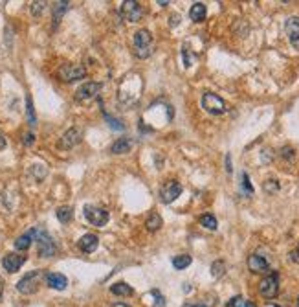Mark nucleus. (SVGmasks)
<instances>
[{"instance_id":"f257e3e1","label":"nucleus","mask_w":299,"mask_h":307,"mask_svg":"<svg viewBox=\"0 0 299 307\" xmlns=\"http://www.w3.org/2000/svg\"><path fill=\"white\" fill-rule=\"evenodd\" d=\"M134 54L142 59L152 54V35L147 30H138L134 33Z\"/></svg>"},{"instance_id":"f03ea898","label":"nucleus","mask_w":299,"mask_h":307,"mask_svg":"<svg viewBox=\"0 0 299 307\" xmlns=\"http://www.w3.org/2000/svg\"><path fill=\"white\" fill-rule=\"evenodd\" d=\"M202 107L206 112H210V114H224L226 112V103L224 100L220 98V96H217V94L213 92H206L202 96Z\"/></svg>"},{"instance_id":"7ed1b4c3","label":"nucleus","mask_w":299,"mask_h":307,"mask_svg":"<svg viewBox=\"0 0 299 307\" xmlns=\"http://www.w3.org/2000/svg\"><path fill=\"white\" fill-rule=\"evenodd\" d=\"M57 76H59L61 81H64V83H72V81H77V79H83V77L86 76V70L83 65H63L57 72Z\"/></svg>"},{"instance_id":"20e7f679","label":"nucleus","mask_w":299,"mask_h":307,"mask_svg":"<svg viewBox=\"0 0 299 307\" xmlns=\"http://www.w3.org/2000/svg\"><path fill=\"white\" fill-rule=\"evenodd\" d=\"M85 217L90 224L94 226H103V224L108 223L110 215L107 212L105 208H99V206H92V204H86L85 206Z\"/></svg>"},{"instance_id":"39448f33","label":"nucleus","mask_w":299,"mask_h":307,"mask_svg":"<svg viewBox=\"0 0 299 307\" xmlns=\"http://www.w3.org/2000/svg\"><path fill=\"white\" fill-rule=\"evenodd\" d=\"M259 292L264 298H276L279 292V276L277 272H270L268 276L262 278V282L259 284Z\"/></svg>"},{"instance_id":"423d86ee","label":"nucleus","mask_w":299,"mask_h":307,"mask_svg":"<svg viewBox=\"0 0 299 307\" xmlns=\"http://www.w3.org/2000/svg\"><path fill=\"white\" fill-rule=\"evenodd\" d=\"M37 250L41 258H52L53 254H55V250H57L53 239L44 230H41V228H37Z\"/></svg>"},{"instance_id":"0eeeda50","label":"nucleus","mask_w":299,"mask_h":307,"mask_svg":"<svg viewBox=\"0 0 299 307\" xmlns=\"http://www.w3.org/2000/svg\"><path fill=\"white\" fill-rule=\"evenodd\" d=\"M121 17L128 21V22H138L143 15V8L140 2H136V0H127V2H123L121 4Z\"/></svg>"},{"instance_id":"6e6552de","label":"nucleus","mask_w":299,"mask_h":307,"mask_svg":"<svg viewBox=\"0 0 299 307\" xmlns=\"http://www.w3.org/2000/svg\"><path fill=\"white\" fill-rule=\"evenodd\" d=\"M41 270H31L28 272L26 276L17 284V289L19 292H22V294H33V292L37 291V285H39V280H41Z\"/></svg>"},{"instance_id":"1a4fd4ad","label":"nucleus","mask_w":299,"mask_h":307,"mask_svg":"<svg viewBox=\"0 0 299 307\" xmlns=\"http://www.w3.org/2000/svg\"><path fill=\"white\" fill-rule=\"evenodd\" d=\"M180 193H182V186L176 180H167L162 186V190H160V197H162V202L169 204V202H172V200L178 197Z\"/></svg>"},{"instance_id":"9d476101","label":"nucleus","mask_w":299,"mask_h":307,"mask_svg":"<svg viewBox=\"0 0 299 307\" xmlns=\"http://www.w3.org/2000/svg\"><path fill=\"white\" fill-rule=\"evenodd\" d=\"M24 261H26V256H19V254H6L4 256V260H2V267L8 270V272H17V270L21 269L24 265Z\"/></svg>"},{"instance_id":"9b49d317","label":"nucleus","mask_w":299,"mask_h":307,"mask_svg":"<svg viewBox=\"0 0 299 307\" xmlns=\"http://www.w3.org/2000/svg\"><path fill=\"white\" fill-rule=\"evenodd\" d=\"M248 269L252 270L254 274H261V272H266V270L270 269V265L262 256H259V254H252V256L248 258Z\"/></svg>"},{"instance_id":"f8f14e48","label":"nucleus","mask_w":299,"mask_h":307,"mask_svg":"<svg viewBox=\"0 0 299 307\" xmlns=\"http://www.w3.org/2000/svg\"><path fill=\"white\" fill-rule=\"evenodd\" d=\"M99 88H101V85L99 83H85L83 87H79V90L75 92V98H77L79 101L92 100V98L99 92Z\"/></svg>"},{"instance_id":"ddd939ff","label":"nucleus","mask_w":299,"mask_h":307,"mask_svg":"<svg viewBox=\"0 0 299 307\" xmlns=\"http://www.w3.org/2000/svg\"><path fill=\"white\" fill-rule=\"evenodd\" d=\"M46 284H48V287L55 289V291H64L68 285V280L64 274H59V272H48V274H46Z\"/></svg>"},{"instance_id":"4468645a","label":"nucleus","mask_w":299,"mask_h":307,"mask_svg":"<svg viewBox=\"0 0 299 307\" xmlns=\"http://www.w3.org/2000/svg\"><path fill=\"white\" fill-rule=\"evenodd\" d=\"M79 140H81V132H79V129H70L63 134L59 146L63 147V149H70V147H74Z\"/></svg>"},{"instance_id":"2eb2a0df","label":"nucleus","mask_w":299,"mask_h":307,"mask_svg":"<svg viewBox=\"0 0 299 307\" xmlns=\"http://www.w3.org/2000/svg\"><path fill=\"white\" fill-rule=\"evenodd\" d=\"M284 30L292 43H299V17H290L284 24Z\"/></svg>"},{"instance_id":"dca6fc26","label":"nucleus","mask_w":299,"mask_h":307,"mask_svg":"<svg viewBox=\"0 0 299 307\" xmlns=\"http://www.w3.org/2000/svg\"><path fill=\"white\" fill-rule=\"evenodd\" d=\"M33 239H37V228L26 232V234H22L21 238H17L15 248L17 250H28V248L31 246V241H33Z\"/></svg>"},{"instance_id":"f3484780","label":"nucleus","mask_w":299,"mask_h":307,"mask_svg":"<svg viewBox=\"0 0 299 307\" xmlns=\"http://www.w3.org/2000/svg\"><path fill=\"white\" fill-rule=\"evenodd\" d=\"M99 245V239L94 234H85L81 239H79V248L83 252H94Z\"/></svg>"},{"instance_id":"a211bd4d","label":"nucleus","mask_w":299,"mask_h":307,"mask_svg":"<svg viewBox=\"0 0 299 307\" xmlns=\"http://www.w3.org/2000/svg\"><path fill=\"white\" fill-rule=\"evenodd\" d=\"M206 13H208L206 4H202V2H196V4L191 6L189 17H191V21H193V22H202L204 19H206Z\"/></svg>"},{"instance_id":"6ab92c4d","label":"nucleus","mask_w":299,"mask_h":307,"mask_svg":"<svg viewBox=\"0 0 299 307\" xmlns=\"http://www.w3.org/2000/svg\"><path fill=\"white\" fill-rule=\"evenodd\" d=\"M132 147V142L128 138H120V140H116L112 144V147H110V153L114 154H123V153H127L128 149Z\"/></svg>"},{"instance_id":"aec40b11","label":"nucleus","mask_w":299,"mask_h":307,"mask_svg":"<svg viewBox=\"0 0 299 307\" xmlns=\"http://www.w3.org/2000/svg\"><path fill=\"white\" fill-rule=\"evenodd\" d=\"M110 291H112V294H116V296H130L132 294V287L127 284H123V282H120V284H114L112 287H110Z\"/></svg>"},{"instance_id":"412c9836","label":"nucleus","mask_w":299,"mask_h":307,"mask_svg":"<svg viewBox=\"0 0 299 307\" xmlns=\"http://www.w3.org/2000/svg\"><path fill=\"white\" fill-rule=\"evenodd\" d=\"M189 265H191V256H187V254H180V256H174V258H172V267L176 270L186 269Z\"/></svg>"},{"instance_id":"4be33fe9","label":"nucleus","mask_w":299,"mask_h":307,"mask_svg":"<svg viewBox=\"0 0 299 307\" xmlns=\"http://www.w3.org/2000/svg\"><path fill=\"white\" fill-rule=\"evenodd\" d=\"M72 217H74V212H72V208L70 206H61L57 208V219H59L61 223H70L72 221Z\"/></svg>"},{"instance_id":"5701e85b","label":"nucleus","mask_w":299,"mask_h":307,"mask_svg":"<svg viewBox=\"0 0 299 307\" xmlns=\"http://www.w3.org/2000/svg\"><path fill=\"white\" fill-rule=\"evenodd\" d=\"M66 9H68V2H55V4H53V21H55V24L59 22L61 15H63Z\"/></svg>"},{"instance_id":"b1692460","label":"nucleus","mask_w":299,"mask_h":307,"mask_svg":"<svg viewBox=\"0 0 299 307\" xmlns=\"http://www.w3.org/2000/svg\"><path fill=\"white\" fill-rule=\"evenodd\" d=\"M145 226H147V230H150V232H154V230H158L160 226H162V217L158 214H152L147 219V223H145Z\"/></svg>"},{"instance_id":"393cba45","label":"nucleus","mask_w":299,"mask_h":307,"mask_svg":"<svg viewBox=\"0 0 299 307\" xmlns=\"http://www.w3.org/2000/svg\"><path fill=\"white\" fill-rule=\"evenodd\" d=\"M226 307H257L254 302H250V300H244L240 298V296H235L232 302H228V306Z\"/></svg>"},{"instance_id":"a878e982","label":"nucleus","mask_w":299,"mask_h":307,"mask_svg":"<svg viewBox=\"0 0 299 307\" xmlns=\"http://www.w3.org/2000/svg\"><path fill=\"white\" fill-rule=\"evenodd\" d=\"M200 223H202V226H206L208 230H215V228H217V219L210 214L202 215V217H200Z\"/></svg>"},{"instance_id":"bb28decb","label":"nucleus","mask_w":299,"mask_h":307,"mask_svg":"<svg viewBox=\"0 0 299 307\" xmlns=\"http://www.w3.org/2000/svg\"><path fill=\"white\" fill-rule=\"evenodd\" d=\"M224 269H226L224 261H217V263L211 265V274H213L215 278L222 276V274H224Z\"/></svg>"},{"instance_id":"cd10ccee","label":"nucleus","mask_w":299,"mask_h":307,"mask_svg":"<svg viewBox=\"0 0 299 307\" xmlns=\"http://www.w3.org/2000/svg\"><path fill=\"white\" fill-rule=\"evenodd\" d=\"M26 103H28V120H30V125L33 127L37 120H35V112H33V103H31V98H30V96L26 98Z\"/></svg>"},{"instance_id":"c85d7f7f","label":"nucleus","mask_w":299,"mask_h":307,"mask_svg":"<svg viewBox=\"0 0 299 307\" xmlns=\"http://www.w3.org/2000/svg\"><path fill=\"white\" fill-rule=\"evenodd\" d=\"M264 190L268 193L277 192V190H279V182H277V180H266V182H264Z\"/></svg>"},{"instance_id":"c756f323","label":"nucleus","mask_w":299,"mask_h":307,"mask_svg":"<svg viewBox=\"0 0 299 307\" xmlns=\"http://www.w3.org/2000/svg\"><path fill=\"white\" fill-rule=\"evenodd\" d=\"M105 118H107V122L110 123V127H112V129H116V131H123V125H121L120 120H116V118H110L108 114H105Z\"/></svg>"},{"instance_id":"7c9ffc66","label":"nucleus","mask_w":299,"mask_h":307,"mask_svg":"<svg viewBox=\"0 0 299 307\" xmlns=\"http://www.w3.org/2000/svg\"><path fill=\"white\" fill-rule=\"evenodd\" d=\"M242 188L246 190L248 195H252V193H254V188H252V184H250V178H248V173H242Z\"/></svg>"},{"instance_id":"2f4dec72","label":"nucleus","mask_w":299,"mask_h":307,"mask_svg":"<svg viewBox=\"0 0 299 307\" xmlns=\"http://www.w3.org/2000/svg\"><path fill=\"white\" fill-rule=\"evenodd\" d=\"M43 8H44V2H33V4H31V11H33V15H39V13L43 11Z\"/></svg>"},{"instance_id":"473e14b6","label":"nucleus","mask_w":299,"mask_h":307,"mask_svg":"<svg viewBox=\"0 0 299 307\" xmlns=\"http://www.w3.org/2000/svg\"><path fill=\"white\" fill-rule=\"evenodd\" d=\"M292 260L299 261V246H298V250H296V252H292Z\"/></svg>"},{"instance_id":"72a5a7b5","label":"nucleus","mask_w":299,"mask_h":307,"mask_svg":"<svg viewBox=\"0 0 299 307\" xmlns=\"http://www.w3.org/2000/svg\"><path fill=\"white\" fill-rule=\"evenodd\" d=\"M182 307H208V306H200V304H186V306Z\"/></svg>"},{"instance_id":"f704fd0d","label":"nucleus","mask_w":299,"mask_h":307,"mask_svg":"<svg viewBox=\"0 0 299 307\" xmlns=\"http://www.w3.org/2000/svg\"><path fill=\"white\" fill-rule=\"evenodd\" d=\"M31 142H33V134H28L26 136V144H31Z\"/></svg>"},{"instance_id":"c9c22d12","label":"nucleus","mask_w":299,"mask_h":307,"mask_svg":"<svg viewBox=\"0 0 299 307\" xmlns=\"http://www.w3.org/2000/svg\"><path fill=\"white\" fill-rule=\"evenodd\" d=\"M112 307H130V306H127V304H114Z\"/></svg>"},{"instance_id":"e433bc0d","label":"nucleus","mask_w":299,"mask_h":307,"mask_svg":"<svg viewBox=\"0 0 299 307\" xmlns=\"http://www.w3.org/2000/svg\"><path fill=\"white\" fill-rule=\"evenodd\" d=\"M264 307H279V306H277V304H272V302H270V304H264Z\"/></svg>"},{"instance_id":"4c0bfd02","label":"nucleus","mask_w":299,"mask_h":307,"mask_svg":"<svg viewBox=\"0 0 299 307\" xmlns=\"http://www.w3.org/2000/svg\"><path fill=\"white\" fill-rule=\"evenodd\" d=\"M0 300H2V282H0Z\"/></svg>"},{"instance_id":"58836bf2","label":"nucleus","mask_w":299,"mask_h":307,"mask_svg":"<svg viewBox=\"0 0 299 307\" xmlns=\"http://www.w3.org/2000/svg\"><path fill=\"white\" fill-rule=\"evenodd\" d=\"M298 307H299V296H298Z\"/></svg>"}]
</instances>
